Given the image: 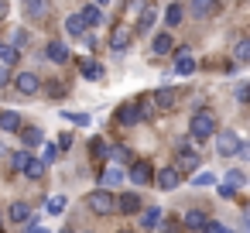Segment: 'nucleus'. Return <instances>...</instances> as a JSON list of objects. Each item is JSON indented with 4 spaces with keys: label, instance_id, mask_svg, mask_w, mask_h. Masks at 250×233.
Returning <instances> with one entry per match:
<instances>
[{
    "label": "nucleus",
    "instance_id": "obj_1",
    "mask_svg": "<svg viewBox=\"0 0 250 233\" xmlns=\"http://www.w3.org/2000/svg\"><path fill=\"white\" fill-rule=\"evenodd\" d=\"M188 130H192V137H195V141L212 137V134H216V113H212L209 106L195 110V113H192V120H188Z\"/></svg>",
    "mask_w": 250,
    "mask_h": 233
},
{
    "label": "nucleus",
    "instance_id": "obj_2",
    "mask_svg": "<svg viewBox=\"0 0 250 233\" xmlns=\"http://www.w3.org/2000/svg\"><path fill=\"white\" fill-rule=\"evenodd\" d=\"M86 206H89V212H96V216H113V212H117V199H113L110 189L89 192V195H86Z\"/></svg>",
    "mask_w": 250,
    "mask_h": 233
},
{
    "label": "nucleus",
    "instance_id": "obj_3",
    "mask_svg": "<svg viewBox=\"0 0 250 233\" xmlns=\"http://www.w3.org/2000/svg\"><path fill=\"white\" fill-rule=\"evenodd\" d=\"M134 42V28L124 21V24H117L113 31H110V48L113 52H127V45Z\"/></svg>",
    "mask_w": 250,
    "mask_h": 233
},
{
    "label": "nucleus",
    "instance_id": "obj_4",
    "mask_svg": "<svg viewBox=\"0 0 250 233\" xmlns=\"http://www.w3.org/2000/svg\"><path fill=\"white\" fill-rule=\"evenodd\" d=\"M216 151H219L223 158H233V154H240V137H236L233 130H223V134L216 137Z\"/></svg>",
    "mask_w": 250,
    "mask_h": 233
},
{
    "label": "nucleus",
    "instance_id": "obj_5",
    "mask_svg": "<svg viewBox=\"0 0 250 233\" xmlns=\"http://www.w3.org/2000/svg\"><path fill=\"white\" fill-rule=\"evenodd\" d=\"M178 182H182V171H178V168H161V171H154V185H158L161 192L178 189Z\"/></svg>",
    "mask_w": 250,
    "mask_h": 233
},
{
    "label": "nucleus",
    "instance_id": "obj_6",
    "mask_svg": "<svg viewBox=\"0 0 250 233\" xmlns=\"http://www.w3.org/2000/svg\"><path fill=\"white\" fill-rule=\"evenodd\" d=\"M14 86H18V93H24V96H35V93L42 89V79H38V72H18Z\"/></svg>",
    "mask_w": 250,
    "mask_h": 233
},
{
    "label": "nucleus",
    "instance_id": "obj_7",
    "mask_svg": "<svg viewBox=\"0 0 250 233\" xmlns=\"http://www.w3.org/2000/svg\"><path fill=\"white\" fill-rule=\"evenodd\" d=\"M117 212L120 216H141V195L137 192H124L117 199Z\"/></svg>",
    "mask_w": 250,
    "mask_h": 233
},
{
    "label": "nucleus",
    "instance_id": "obj_8",
    "mask_svg": "<svg viewBox=\"0 0 250 233\" xmlns=\"http://www.w3.org/2000/svg\"><path fill=\"white\" fill-rule=\"evenodd\" d=\"M7 219L18 223V226H35V216H31V206H28V202H14V206L7 209Z\"/></svg>",
    "mask_w": 250,
    "mask_h": 233
},
{
    "label": "nucleus",
    "instance_id": "obj_9",
    "mask_svg": "<svg viewBox=\"0 0 250 233\" xmlns=\"http://www.w3.org/2000/svg\"><path fill=\"white\" fill-rule=\"evenodd\" d=\"M117 120H120L124 127H134V124H141V120H144V110H141V103H124V106H120V113H117Z\"/></svg>",
    "mask_w": 250,
    "mask_h": 233
},
{
    "label": "nucleus",
    "instance_id": "obj_10",
    "mask_svg": "<svg viewBox=\"0 0 250 233\" xmlns=\"http://www.w3.org/2000/svg\"><path fill=\"white\" fill-rule=\"evenodd\" d=\"M130 182H134V185H151V182H154V168H151L147 161H137V165L130 168Z\"/></svg>",
    "mask_w": 250,
    "mask_h": 233
},
{
    "label": "nucleus",
    "instance_id": "obj_11",
    "mask_svg": "<svg viewBox=\"0 0 250 233\" xmlns=\"http://www.w3.org/2000/svg\"><path fill=\"white\" fill-rule=\"evenodd\" d=\"M219 11V0H192V14H195V21H206V18H212Z\"/></svg>",
    "mask_w": 250,
    "mask_h": 233
},
{
    "label": "nucleus",
    "instance_id": "obj_12",
    "mask_svg": "<svg viewBox=\"0 0 250 233\" xmlns=\"http://www.w3.org/2000/svg\"><path fill=\"white\" fill-rule=\"evenodd\" d=\"M199 161H202V158H199V151L182 148V151H178V165H175V168H178V171H195V168H199Z\"/></svg>",
    "mask_w": 250,
    "mask_h": 233
},
{
    "label": "nucleus",
    "instance_id": "obj_13",
    "mask_svg": "<svg viewBox=\"0 0 250 233\" xmlns=\"http://www.w3.org/2000/svg\"><path fill=\"white\" fill-rule=\"evenodd\" d=\"M45 55H48L52 62H59V65L72 59V52H69V45H65V42H48V48H45Z\"/></svg>",
    "mask_w": 250,
    "mask_h": 233
},
{
    "label": "nucleus",
    "instance_id": "obj_14",
    "mask_svg": "<svg viewBox=\"0 0 250 233\" xmlns=\"http://www.w3.org/2000/svg\"><path fill=\"white\" fill-rule=\"evenodd\" d=\"M79 72H83L89 83H100V79H103V65H100V62H93V59H86V55L79 59Z\"/></svg>",
    "mask_w": 250,
    "mask_h": 233
},
{
    "label": "nucleus",
    "instance_id": "obj_15",
    "mask_svg": "<svg viewBox=\"0 0 250 233\" xmlns=\"http://www.w3.org/2000/svg\"><path fill=\"white\" fill-rule=\"evenodd\" d=\"M24 124H21V113H14V110H4L0 113V130H7V134H18Z\"/></svg>",
    "mask_w": 250,
    "mask_h": 233
},
{
    "label": "nucleus",
    "instance_id": "obj_16",
    "mask_svg": "<svg viewBox=\"0 0 250 233\" xmlns=\"http://www.w3.org/2000/svg\"><path fill=\"white\" fill-rule=\"evenodd\" d=\"M83 21H86V28H100L103 24V7L100 4H86L83 7Z\"/></svg>",
    "mask_w": 250,
    "mask_h": 233
},
{
    "label": "nucleus",
    "instance_id": "obj_17",
    "mask_svg": "<svg viewBox=\"0 0 250 233\" xmlns=\"http://www.w3.org/2000/svg\"><path fill=\"white\" fill-rule=\"evenodd\" d=\"M175 100H178L175 89H158V93H151V103H158V110H171Z\"/></svg>",
    "mask_w": 250,
    "mask_h": 233
},
{
    "label": "nucleus",
    "instance_id": "obj_18",
    "mask_svg": "<svg viewBox=\"0 0 250 233\" xmlns=\"http://www.w3.org/2000/svg\"><path fill=\"white\" fill-rule=\"evenodd\" d=\"M147 7V0H124V21L127 24H134L137 18H141V11Z\"/></svg>",
    "mask_w": 250,
    "mask_h": 233
},
{
    "label": "nucleus",
    "instance_id": "obj_19",
    "mask_svg": "<svg viewBox=\"0 0 250 233\" xmlns=\"http://www.w3.org/2000/svg\"><path fill=\"white\" fill-rule=\"evenodd\" d=\"M154 24H158V11H154V7H144V11H141V18H137V31H141V35H147Z\"/></svg>",
    "mask_w": 250,
    "mask_h": 233
},
{
    "label": "nucleus",
    "instance_id": "obj_20",
    "mask_svg": "<svg viewBox=\"0 0 250 233\" xmlns=\"http://www.w3.org/2000/svg\"><path fill=\"white\" fill-rule=\"evenodd\" d=\"M151 48H154V55H168V52H175V42H171V35H168V31H161V35H154Z\"/></svg>",
    "mask_w": 250,
    "mask_h": 233
},
{
    "label": "nucleus",
    "instance_id": "obj_21",
    "mask_svg": "<svg viewBox=\"0 0 250 233\" xmlns=\"http://www.w3.org/2000/svg\"><path fill=\"white\" fill-rule=\"evenodd\" d=\"M175 72L178 76H192L195 72V59L185 52V48H178V62H175Z\"/></svg>",
    "mask_w": 250,
    "mask_h": 233
},
{
    "label": "nucleus",
    "instance_id": "obj_22",
    "mask_svg": "<svg viewBox=\"0 0 250 233\" xmlns=\"http://www.w3.org/2000/svg\"><path fill=\"white\" fill-rule=\"evenodd\" d=\"M45 168H48V161H45V158H35V154H31V161H28L24 175H28V178H35V182H42V178H45Z\"/></svg>",
    "mask_w": 250,
    "mask_h": 233
},
{
    "label": "nucleus",
    "instance_id": "obj_23",
    "mask_svg": "<svg viewBox=\"0 0 250 233\" xmlns=\"http://www.w3.org/2000/svg\"><path fill=\"white\" fill-rule=\"evenodd\" d=\"M18 134H21V144H24V148H28V151H31V148H38V144H42V130H38V127H21V130H18Z\"/></svg>",
    "mask_w": 250,
    "mask_h": 233
},
{
    "label": "nucleus",
    "instance_id": "obj_24",
    "mask_svg": "<svg viewBox=\"0 0 250 233\" xmlns=\"http://www.w3.org/2000/svg\"><path fill=\"white\" fill-rule=\"evenodd\" d=\"M141 226H144V230H154V226H161V209H158V206H147V209L141 212Z\"/></svg>",
    "mask_w": 250,
    "mask_h": 233
},
{
    "label": "nucleus",
    "instance_id": "obj_25",
    "mask_svg": "<svg viewBox=\"0 0 250 233\" xmlns=\"http://www.w3.org/2000/svg\"><path fill=\"white\" fill-rule=\"evenodd\" d=\"M182 18H185L182 4H168V11H165V24H168V28H178V24H182Z\"/></svg>",
    "mask_w": 250,
    "mask_h": 233
},
{
    "label": "nucleus",
    "instance_id": "obj_26",
    "mask_svg": "<svg viewBox=\"0 0 250 233\" xmlns=\"http://www.w3.org/2000/svg\"><path fill=\"white\" fill-rule=\"evenodd\" d=\"M65 31H69L72 38H83V35H86V21H83V14H72V18L65 21Z\"/></svg>",
    "mask_w": 250,
    "mask_h": 233
},
{
    "label": "nucleus",
    "instance_id": "obj_27",
    "mask_svg": "<svg viewBox=\"0 0 250 233\" xmlns=\"http://www.w3.org/2000/svg\"><path fill=\"white\" fill-rule=\"evenodd\" d=\"M120 182H124V171H120V168H106V171L100 175V185H103V189H113V185H120Z\"/></svg>",
    "mask_w": 250,
    "mask_h": 233
},
{
    "label": "nucleus",
    "instance_id": "obj_28",
    "mask_svg": "<svg viewBox=\"0 0 250 233\" xmlns=\"http://www.w3.org/2000/svg\"><path fill=\"white\" fill-rule=\"evenodd\" d=\"M28 161H31V151H28V148H24V151H18V154H11L14 171H24V168H28Z\"/></svg>",
    "mask_w": 250,
    "mask_h": 233
},
{
    "label": "nucleus",
    "instance_id": "obj_29",
    "mask_svg": "<svg viewBox=\"0 0 250 233\" xmlns=\"http://www.w3.org/2000/svg\"><path fill=\"white\" fill-rule=\"evenodd\" d=\"M185 226H192V230H202L206 226V216L199 212V209H192V212H185V219H182Z\"/></svg>",
    "mask_w": 250,
    "mask_h": 233
},
{
    "label": "nucleus",
    "instance_id": "obj_30",
    "mask_svg": "<svg viewBox=\"0 0 250 233\" xmlns=\"http://www.w3.org/2000/svg\"><path fill=\"white\" fill-rule=\"evenodd\" d=\"M18 55H21V48H14V45H0V62L14 65V62H18Z\"/></svg>",
    "mask_w": 250,
    "mask_h": 233
},
{
    "label": "nucleus",
    "instance_id": "obj_31",
    "mask_svg": "<svg viewBox=\"0 0 250 233\" xmlns=\"http://www.w3.org/2000/svg\"><path fill=\"white\" fill-rule=\"evenodd\" d=\"M233 55H236V62H250V42H247V38H240Z\"/></svg>",
    "mask_w": 250,
    "mask_h": 233
},
{
    "label": "nucleus",
    "instance_id": "obj_32",
    "mask_svg": "<svg viewBox=\"0 0 250 233\" xmlns=\"http://www.w3.org/2000/svg\"><path fill=\"white\" fill-rule=\"evenodd\" d=\"M42 158H45L48 165H52V161H59V144H45V148H42Z\"/></svg>",
    "mask_w": 250,
    "mask_h": 233
},
{
    "label": "nucleus",
    "instance_id": "obj_33",
    "mask_svg": "<svg viewBox=\"0 0 250 233\" xmlns=\"http://www.w3.org/2000/svg\"><path fill=\"white\" fill-rule=\"evenodd\" d=\"M62 209H65V195H52V199H48V212H55V216H59Z\"/></svg>",
    "mask_w": 250,
    "mask_h": 233
},
{
    "label": "nucleus",
    "instance_id": "obj_34",
    "mask_svg": "<svg viewBox=\"0 0 250 233\" xmlns=\"http://www.w3.org/2000/svg\"><path fill=\"white\" fill-rule=\"evenodd\" d=\"M65 120H72L76 127H89V113H65Z\"/></svg>",
    "mask_w": 250,
    "mask_h": 233
},
{
    "label": "nucleus",
    "instance_id": "obj_35",
    "mask_svg": "<svg viewBox=\"0 0 250 233\" xmlns=\"http://www.w3.org/2000/svg\"><path fill=\"white\" fill-rule=\"evenodd\" d=\"M209 185H216V178H212L209 171H202V175H195V189H209Z\"/></svg>",
    "mask_w": 250,
    "mask_h": 233
},
{
    "label": "nucleus",
    "instance_id": "obj_36",
    "mask_svg": "<svg viewBox=\"0 0 250 233\" xmlns=\"http://www.w3.org/2000/svg\"><path fill=\"white\" fill-rule=\"evenodd\" d=\"M83 45H86L89 52H93V48L100 45V42H96V35H93V28H86V35H83Z\"/></svg>",
    "mask_w": 250,
    "mask_h": 233
},
{
    "label": "nucleus",
    "instance_id": "obj_37",
    "mask_svg": "<svg viewBox=\"0 0 250 233\" xmlns=\"http://www.w3.org/2000/svg\"><path fill=\"white\" fill-rule=\"evenodd\" d=\"M226 182H229V185H236V189H240V185H243V182H247V178H243V171H226Z\"/></svg>",
    "mask_w": 250,
    "mask_h": 233
},
{
    "label": "nucleus",
    "instance_id": "obj_38",
    "mask_svg": "<svg viewBox=\"0 0 250 233\" xmlns=\"http://www.w3.org/2000/svg\"><path fill=\"white\" fill-rule=\"evenodd\" d=\"M110 158H113V161H127V148H113Z\"/></svg>",
    "mask_w": 250,
    "mask_h": 233
},
{
    "label": "nucleus",
    "instance_id": "obj_39",
    "mask_svg": "<svg viewBox=\"0 0 250 233\" xmlns=\"http://www.w3.org/2000/svg\"><path fill=\"white\" fill-rule=\"evenodd\" d=\"M93 154L103 158V154H106V144H103V141H93Z\"/></svg>",
    "mask_w": 250,
    "mask_h": 233
},
{
    "label": "nucleus",
    "instance_id": "obj_40",
    "mask_svg": "<svg viewBox=\"0 0 250 233\" xmlns=\"http://www.w3.org/2000/svg\"><path fill=\"white\" fill-rule=\"evenodd\" d=\"M219 195H226V199H229V195H236V185H229V182H226V185H219Z\"/></svg>",
    "mask_w": 250,
    "mask_h": 233
},
{
    "label": "nucleus",
    "instance_id": "obj_41",
    "mask_svg": "<svg viewBox=\"0 0 250 233\" xmlns=\"http://www.w3.org/2000/svg\"><path fill=\"white\" fill-rule=\"evenodd\" d=\"M202 230H212V233H223V223H216V219H206V226Z\"/></svg>",
    "mask_w": 250,
    "mask_h": 233
},
{
    "label": "nucleus",
    "instance_id": "obj_42",
    "mask_svg": "<svg viewBox=\"0 0 250 233\" xmlns=\"http://www.w3.org/2000/svg\"><path fill=\"white\" fill-rule=\"evenodd\" d=\"M14 45H18V48L28 45V31H18V35H14Z\"/></svg>",
    "mask_w": 250,
    "mask_h": 233
},
{
    "label": "nucleus",
    "instance_id": "obj_43",
    "mask_svg": "<svg viewBox=\"0 0 250 233\" xmlns=\"http://www.w3.org/2000/svg\"><path fill=\"white\" fill-rule=\"evenodd\" d=\"M7 14H11V4H7V0H0V21H4Z\"/></svg>",
    "mask_w": 250,
    "mask_h": 233
},
{
    "label": "nucleus",
    "instance_id": "obj_44",
    "mask_svg": "<svg viewBox=\"0 0 250 233\" xmlns=\"http://www.w3.org/2000/svg\"><path fill=\"white\" fill-rule=\"evenodd\" d=\"M28 4V11H42V0H24Z\"/></svg>",
    "mask_w": 250,
    "mask_h": 233
},
{
    "label": "nucleus",
    "instance_id": "obj_45",
    "mask_svg": "<svg viewBox=\"0 0 250 233\" xmlns=\"http://www.w3.org/2000/svg\"><path fill=\"white\" fill-rule=\"evenodd\" d=\"M7 79V62H0V83Z\"/></svg>",
    "mask_w": 250,
    "mask_h": 233
},
{
    "label": "nucleus",
    "instance_id": "obj_46",
    "mask_svg": "<svg viewBox=\"0 0 250 233\" xmlns=\"http://www.w3.org/2000/svg\"><path fill=\"white\" fill-rule=\"evenodd\" d=\"M240 154H243V158H250V144H240Z\"/></svg>",
    "mask_w": 250,
    "mask_h": 233
},
{
    "label": "nucleus",
    "instance_id": "obj_47",
    "mask_svg": "<svg viewBox=\"0 0 250 233\" xmlns=\"http://www.w3.org/2000/svg\"><path fill=\"white\" fill-rule=\"evenodd\" d=\"M93 4H100V7H106V4H110V0H93Z\"/></svg>",
    "mask_w": 250,
    "mask_h": 233
},
{
    "label": "nucleus",
    "instance_id": "obj_48",
    "mask_svg": "<svg viewBox=\"0 0 250 233\" xmlns=\"http://www.w3.org/2000/svg\"><path fill=\"white\" fill-rule=\"evenodd\" d=\"M247 100H250V89H247Z\"/></svg>",
    "mask_w": 250,
    "mask_h": 233
},
{
    "label": "nucleus",
    "instance_id": "obj_49",
    "mask_svg": "<svg viewBox=\"0 0 250 233\" xmlns=\"http://www.w3.org/2000/svg\"><path fill=\"white\" fill-rule=\"evenodd\" d=\"M0 223H4V216H0Z\"/></svg>",
    "mask_w": 250,
    "mask_h": 233
}]
</instances>
